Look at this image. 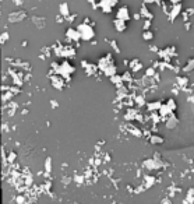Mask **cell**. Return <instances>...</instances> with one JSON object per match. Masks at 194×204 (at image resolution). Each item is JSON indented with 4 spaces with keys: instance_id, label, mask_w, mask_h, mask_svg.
Wrapping results in <instances>:
<instances>
[{
    "instance_id": "6da1fadb",
    "label": "cell",
    "mask_w": 194,
    "mask_h": 204,
    "mask_svg": "<svg viewBox=\"0 0 194 204\" xmlns=\"http://www.w3.org/2000/svg\"><path fill=\"white\" fill-rule=\"evenodd\" d=\"M78 32L81 35V39H84V41H89L91 38H94L95 36V32H94V30L87 24V22H83V24H80L78 25Z\"/></svg>"
},
{
    "instance_id": "7a4b0ae2",
    "label": "cell",
    "mask_w": 194,
    "mask_h": 204,
    "mask_svg": "<svg viewBox=\"0 0 194 204\" xmlns=\"http://www.w3.org/2000/svg\"><path fill=\"white\" fill-rule=\"evenodd\" d=\"M117 18L119 20H123V21H127L130 18V14H129V10H127V7H122V9H119L117 10Z\"/></svg>"
},
{
    "instance_id": "3957f363",
    "label": "cell",
    "mask_w": 194,
    "mask_h": 204,
    "mask_svg": "<svg viewBox=\"0 0 194 204\" xmlns=\"http://www.w3.org/2000/svg\"><path fill=\"white\" fill-rule=\"evenodd\" d=\"M66 35H67V38H70V39H73V41H78L80 38H81V35L78 32V30H74V28H68L67 31H66Z\"/></svg>"
},
{
    "instance_id": "277c9868",
    "label": "cell",
    "mask_w": 194,
    "mask_h": 204,
    "mask_svg": "<svg viewBox=\"0 0 194 204\" xmlns=\"http://www.w3.org/2000/svg\"><path fill=\"white\" fill-rule=\"evenodd\" d=\"M113 25H115V28H116V31H117V32H123V31H126V28H127L126 21L119 20V18H116V20L113 21Z\"/></svg>"
},
{
    "instance_id": "5b68a950",
    "label": "cell",
    "mask_w": 194,
    "mask_h": 204,
    "mask_svg": "<svg viewBox=\"0 0 194 204\" xmlns=\"http://www.w3.org/2000/svg\"><path fill=\"white\" fill-rule=\"evenodd\" d=\"M113 4H115L113 0H101V1H99V6L102 7V10L105 11V13H109Z\"/></svg>"
},
{
    "instance_id": "8992f818",
    "label": "cell",
    "mask_w": 194,
    "mask_h": 204,
    "mask_svg": "<svg viewBox=\"0 0 194 204\" xmlns=\"http://www.w3.org/2000/svg\"><path fill=\"white\" fill-rule=\"evenodd\" d=\"M161 106H162L161 101H154V102H148V104H147V109L151 110V112H154V110H159Z\"/></svg>"
},
{
    "instance_id": "52a82bcc",
    "label": "cell",
    "mask_w": 194,
    "mask_h": 204,
    "mask_svg": "<svg viewBox=\"0 0 194 204\" xmlns=\"http://www.w3.org/2000/svg\"><path fill=\"white\" fill-rule=\"evenodd\" d=\"M180 11H182V4H180V3H179V4H175L172 11H171V20H175V18L180 14Z\"/></svg>"
},
{
    "instance_id": "ba28073f",
    "label": "cell",
    "mask_w": 194,
    "mask_h": 204,
    "mask_svg": "<svg viewBox=\"0 0 194 204\" xmlns=\"http://www.w3.org/2000/svg\"><path fill=\"white\" fill-rule=\"evenodd\" d=\"M22 17H25V13H14V14H10V20L11 22H18Z\"/></svg>"
},
{
    "instance_id": "9c48e42d",
    "label": "cell",
    "mask_w": 194,
    "mask_h": 204,
    "mask_svg": "<svg viewBox=\"0 0 194 204\" xmlns=\"http://www.w3.org/2000/svg\"><path fill=\"white\" fill-rule=\"evenodd\" d=\"M59 9H60V14H62V15H64V17H68V15H70V10H68V4H67V3H62Z\"/></svg>"
},
{
    "instance_id": "30bf717a",
    "label": "cell",
    "mask_w": 194,
    "mask_h": 204,
    "mask_svg": "<svg viewBox=\"0 0 194 204\" xmlns=\"http://www.w3.org/2000/svg\"><path fill=\"white\" fill-rule=\"evenodd\" d=\"M159 115L161 116H166V115H172V109L168 106V105H162L161 106V109H159Z\"/></svg>"
},
{
    "instance_id": "8fae6325",
    "label": "cell",
    "mask_w": 194,
    "mask_h": 204,
    "mask_svg": "<svg viewBox=\"0 0 194 204\" xmlns=\"http://www.w3.org/2000/svg\"><path fill=\"white\" fill-rule=\"evenodd\" d=\"M52 84H53V87H57L59 90H62V87H63V81H62V78L60 77H53L52 78Z\"/></svg>"
},
{
    "instance_id": "7c38bea8",
    "label": "cell",
    "mask_w": 194,
    "mask_h": 204,
    "mask_svg": "<svg viewBox=\"0 0 194 204\" xmlns=\"http://www.w3.org/2000/svg\"><path fill=\"white\" fill-rule=\"evenodd\" d=\"M103 71H105V74L108 75V77H113V75H116L115 74L116 73V67H115V65H112V66H109L108 69H105Z\"/></svg>"
},
{
    "instance_id": "4fadbf2b",
    "label": "cell",
    "mask_w": 194,
    "mask_h": 204,
    "mask_svg": "<svg viewBox=\"0 0 194 204\" xmlns=\"http://www.w3.org/2000/svg\"><path fill=\"white\" fill-rule=\"evenodd\" d=\"M176 125H177V118H176L175 115H171V118H169V120H168L166 126H168V127H175Z\"/></svg>"
},
{
    "instance_id": "5bb4252c",
    "label": "cell",
    "mask_w": 194,
    "mask_h": 204,
    "mask_svg": "<svg viewBox=\"0 0 194 204\" xmlns=\"http://www.w3.org/2000/svg\"><path fill=\"white\" fill-rule=\"evenodd\" d=\"M130 69L137 71V70H140V69H141V63L138 62V60H133V62L130 63Z\"/></svg>"
},
{
    "instance_id": "9a60e30c",
    "label": "cell",
    "mask_w": 194,
    "mask_h": 204,
    "mask_svg": "<svg viewBox=\"0 0 194 204\" xmlns=\"http://www.w3.org/2000/svg\"><path fill=\"white\" fill-rule=\"evenodd\" d=\"M184 70H186V71L194 70V57L193 59H189V62H187V65H186V67H184Z\"/></svg>"
},
{
    "instance_id": "2e32d148",
    "label": "cell",
    "mask_w": 194,
    "mask_h": 204,
    "mask_svg": "<svg viewBox=\"0 0 194 204\" xmlns=\"http://www.w3.org/2000/svg\"><path fill=\"white\" fill-rule=\"evenodd\" d=\"M142 38H144L145 41H151L152 38H154V34H152L151 31H148V30H147V31H144V32H142Z\"/></svg>"
},
{
    "instance_id": "e0dca14e",
    "label": "cell",
    "mask_w": 194,
    "mask_h": 204,
    "mask_svg": "<svg viewBox=\"0 0 194 204\" xmlns=\"http://www.w3.org/2000/svg\"><path fill=\"white\" fill-rule=\"evenodd\" d=\"M110 81L115 83V84H120V83L123 81V77H120V75H113V77H110Z\"/></svg>"
},
{
    "instance_id": "ac0fdd59",
    "label": "cell",
    "mask_w": 194,
    "mask_h": 204,
    "mask_svg": "<svg viewBox=\"0 0 194 204\" xmlns=\"http://www.w3.org/2000/svg\"><path fill=\"white\" fill-rule=\"evenodd\" d=\"M166 105H168V106H169V108H171V109H172V112H173V110H175V109H176V102L173 101L172 98H169V99H168V102H166Z\"/></svg>"
},
{
    "instance_id": "d6986e66",
    "label": "cell",
    "mask_w": 194,
    "mask_h": 204,
    "mask_svg": "<svg viewBox=\"0 0 194 204\" xmlns=\"http://www.w3.org/2000/svg\"><path fill=\"white\" fill-rule=\"evenodd\" d=\"M177 83L180 84V86H187V83H189V80H187V77H179L177 78Z\"/></svg>"
},
{
    "instance_id": "ffe728a7",
    "label": "cell",
    "mask_w": 194,
    "mask_h": 204,
    "mask_svg": "<svg viewBox=\"0 0 194 204\" xmlns=\"http://www.w3.org/2000/svg\"><path fill=\"white\" fill-rule=\"evenodd\" d=\"M141 15H148L150 18L152 17V14L148 11V9H145V7H142V9H141Z\"/></svg>"
},
{
    "instance_id": "44dd1931",
    "label": "cell",
    "mask_w": 194,
    "mask_h": 204,
    "mask_svg": "<svg viewBox=\"0 0 194 204\" xmlns=\"http://www.w3.org/2000/svg\"><path fill=\"white\" fill-rule=\"evenodd\" d=\"M155 74V70H154V69H148V70H147V71H145V75H148V77H151V75H154Z\"/></svg>"
},
{
    "instance_id": "7402d4cb",
    "label": "cell",
    "mask_w": 194,
    "mask_h": 204,
    "mask_svg": "<svg viewBox=\"0 0 194 204\" xmlns=\"http://www.w3.org/2000/svg\"><path fill=\"white\" fill-rule=\"evenodd\" d=\"M152 141H154V143H162L163 140H162L161 137H156V136H154V137H152Z\"/></svg>"
},
{
    "instance_id": "603a6c76",
    "label": "cell",
    "mask_w": 194,
    "mask_h": 204,
    "mask_svg": "<svg viewBox=\"0 0 194 204\" xmlns=\"http://www.w3.org/2000/svg\"><path fill=\"white\" fill-rule=\"evenodd\" d=\"M122 77H123V80H131V74L130 73H126V74H123Z\"/></svg>"
},
{
    "instance_id": "cb8c5ba5",
    "label": "cell",
    "mask_w": 194,
    "mask_h": 204,
    "mask_svg": "<svg viewBox=\"0 0 194 204\" xmlns=\"http://www.w3.org/2000/svg\"><path fill=\"white\" fill-rule=\"evenodd\" d=\"M150 25H151V22H150V20H147V21L144 22V30L147 31V28H150Z\"/></svg>"
},
{
    "instance_id": "d4e9b609",
    "label": "cell",
    "mask_w": 194,
    "mask_h": 204,
    "mask_svg": "<svg viewBox=\"0 0 194 204\" xmlns=\"http://www.w3.org/2000/svg\"><path fill=\"white\" fill-rule=\"evenodd\" d=\"M7 38H9V35H7V32H4L3 34V36H1V42H6Z\"/></svg>"
},
{
    "instance_id": "484cf974",
    "label": "cell",
    "mask_w": 194,
    "mask_h": 204,
    "mask_svg": "<svg viewBox=\"0 0 194 204\" xmlns=\"http://www.w3.org/2000/svg\"><path fill=\"white\" fill-rule=\"evenodd\" d=\"M137 104H138V105H144L145 102L142 101V98H141V97H138V98H137Z\"/></svg>"
},
{
    "instance_id": "4316f807",
    "label": "cell",
    "mask_w": 194,
    "mask_h": 204,
    "mask_svg": "<svg viewBox=\"0 0 194 204\" xmlns=\"http://www.w3.org/2000/svg\"><path fill=\"white\" fill-rule=\"evenodd\" d=\"M171 1H172L173 4H179V3H180L182 0H171Z\"/></svg>"
},
{
    "instance_id": "83f0119b",
    "label": "cell",
    "mask_w": 194,
    "mask_h": 204,
    "mask_svg": "<svg viewBox=\"0 0 194 204\" xmlns=\"http://www.w3.org/2000/svg\"><path fill=\"white\" fill-rule=\"evenodd\" d=\"M52 106H53V108H56V106H57V104H56L54 101H52Z\"/></svg>"
},
{
    "instance_id": "f1b7e54d",
    "label": "cell",
    "mask_w": 194,
    "mask_h": 204,
    "mask_svg": "<svg viewBox=\"0 0 194 204\" xmlns=\"http://www.w3.org/2000/svg\"><path fill=\"white\" fill-rule=\"evenodd\" d=\"M191 101H193V104H194V94H193V97L190 95V102H191Z\"/></svg>"
},
{
    "instance_id": "f546056e",
    "label": "cell",
    "mask_w": 194,
    "mask_h": 204,
    "mask_svg": "<svg viewBox=\"0 0 194 204\" xmlns=\"http://www.w3.org/2000/svg\"><path fill=\"white\" fill-rule=\"evenodd\" d=\"M145 1H148V3H154V1H156V0H145Z\"/></svg>"
},
{
    "instance_id": "4dcf8cb0",
    "label": "cell",
    "mask_w": 194,
    "mask_h": 204,
    "mask_svg": "<svg viewBox=\"0 0 194 204\" xmlns=\"http://www.w3.org/2000/svg\"><path fill=\"white\" fill-rule=\"evenodd\" d=\"M91 1H92V0H91Z\"/></svg>"
}]
</instances>
